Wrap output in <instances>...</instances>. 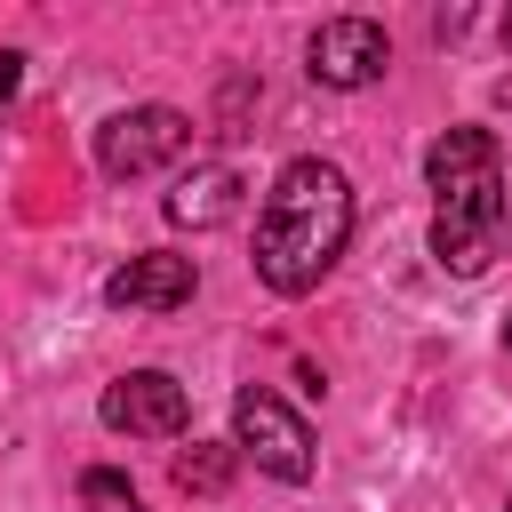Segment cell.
I'll use <instances>...</instances> for the list:
<instances>
[{
	"label": "cell",
	"mask_w": 512,
	"mask_h": 512,
	"mask_svg": "<svg viewBox=\"0 0 512 512\" xmlns=\"http://www.w3.org/2000/svg\"><path fill=\"white\" fill-rule=\"evenodd\" d=\"M496 32H504V48H512V16H504V24H496Z\"/></svg>",
	"instance_id": "obj_13"
},
{
	"label": "cell",
	"mask_w": 512,
	"mask_h": 512,
	"mask_svg": "<svg viewBox=\"0 0 512 512\" xmlns=\"http://www.w3.org/2000/svg\"><path fill=\"white\" fill-rule=\"evenodd\" d=\"M16 88H24V56H16V48H0V104H8Z\"/></svg>",
	"instance_id": "obj_12"
},
{
	"label": "cell",
	"mask_w": 512,
	"mask_h": 512,
	"mask_svg": "<svg viewBox=\"0 0 512 512\" xmlns=\"http://www.w3.org/2000/svg\"><path fill=\"white\" fill-rule=\"evenodd\" d=\"M160 216H168L176 232H216V224H232V216H240V168L192 160V168L176 176V192L160 200Z\"/></svg>",
	"instance_id": "obj_8"
},
{
	"label": "cell",
	"mask_w": 512,
	"mask_h": 512,
	"mask_svg": "<svg viewBox=\"0 0 512 512\" xmlns=\"http://www.w3.org/2000/svg\"><path fill=\"white\" fill-rule=\"evenodd\" d=\"M352 240V176L320 152L288 160L256 216V280L272 296H312Z\"/></svg>",
	"instance_id": "obj_1"
},
{
	"label": "cell",
	"mask_w": 512,
	"mask_h": 512,
	"mask_svg": "<svg viewBox=\"0 0 512 512\" xmlns=\"http://www.w3.org/2000/svg\"><path fill=\"white\" fill-rule=\"evenodd\" d=\"M80 504H88V512H144V496H136L128 472H112V464L80 472Z\"/></svg>",
	"instance_id": "obj_10"
},
{
	"label": "cell",
	"mask_w": 512,
	"mask_h": 512,
	"mask_svg": "<svg viewBox=\"0 0 512 512\" xmlns=\"http://www.w3.org/2000/svg\"><path fill=\"white\" fill-rule=\"evenodd\" d=\"M184 152H192V120H184L176 104H128V112H112V120L96 128V168H104L112 184L160 176V168H176Z\"/></svg>",
	"instance_id": "obj_4"
},
{
	"label": "cell",
	"mask_w": 512,
	"mask_h": 512,
	"mask_svg": "<svg viewBox=\"0 0 512 512\" xmlns=\"http://www.w3.org/2000/svg\"><path fill=\"white\" fill-rule=\"evenodd\" d=\"M384 64H392V40H384L376 16H328V24L304 40V72H312L320 88H336V96L384 80Z\"/></svg>",
	"instance_id": "obj_5"
},
{
	"label": "cell",
	"mask_w": 512,
	"mask_h": 512,
	"mask_svg": "<svg viewBox=\"0 0 512 512\" xmlns=\"http://www.w3.org/2000/svg\"><path fill=\"white\" fill-rule=\"evenodd\" d=\"M504 352H512V320H504Z\"/></svg>",
	"instance_id": "obj_14"
},
{
	"label": "cell",
	"mask_w": 512,
	"mask_h": 512,
	"mask_svg": "<svg viewBox=\"0 0 512 512\" xmlns=\"http://www.w3.org/2000/svg\"><path fill=\"white\" fill-rule=\"evenodd\" d=\"M232 448L256 456V472H272V480H288V488H304L312 464H320L312 424H304L280 392H264V384H240V392H232Z\"/></svg>",
	"instance_id": "obj_3"
},
{
	"label": "cell",
	"mask_w": 512,
	"mask_h": 512,
	"mask_svg": "<svg viewBox=\"0 0 512 512\" xmlns=\"http://www.w3.org/2000/svg\"><path fill=\"white\" fill-rule=\"evenodd\" d=\"M232 472H240V448H232V440H192V448L176 456V488H184V496H224Z\"/></svg>",
	"instance_id": "obj_9"
},
{
	"label": "cell",
	"mask_w": 512,
	"mask_h": 512,
	"mask_svg": "<svg viewBox=\"0 0 512 512\" xmlns=\"http://www.w3.org/2000/svg\"><path fill=\"white\" fill-rule=\"evenodd\" d=\"M192 288H200V264H192V256L144 248V256H128V264L104 280V304H112V312H176V304H192Z\"/></svg>",
	"instance_id": "obj_7"
},
{
	"label": "cell",
	"mask_w": 512,
	"mask_h": 512,
	"mask_svg": "<svg viewBox=\"0 0 512 512\" xmlns=\"http://www.w3.org/2000/svg\"><path fill=\"white\" fill-rule=\"evenodd\" d=\"M464 32H472V8H440L432 16V40H464Z\"/></svg>",
	"instance_id": "obj_11"
},
{
	"label": "cell",
	"mask_w": 512,
	"mask_h": 512,
	"mask_svg": "<svg viewBox=\"0 0 512 512\" xmlns=\"http://www.w3.org/2000/svg\"><path fill=\"white\" fill-rule=\"evenodd\" d=\"M504 512H512V496H504Z\"/></svg>",
	"instance_id": "obj_15"
},
{
	"label": "cell",
	"mask_w": 512,
	"mask_h": 512,
	"mask_svg": "<svg viewBox=\"0 0 512 512\" xmlns=\"http://www.w3.org/2000/svg\"><path fill=\"white\" fill-rule=\"evenodd\" d=\"M104 424L128 432V440H176L192 424V392L168 368H128V376L104 384Z\"/></svg>",
	"instance_id": "obj_6"
},
{
	"label": "cell",
	"mask_w": 512,
	"mask_h": 512,
	"mask_svg": "<svg viewBox=\"0 0 512 512\" xmlns=\"http://www.w3.org/2000/svg\"><path fill=\"white\" fill-rule=\"evenodd\" d=\"M424 176L440 192L432 208V264L456 272V280H480L488 256H496V232L512 216L504 200V152H496V128H440L432 152H424Z\"/></svg>",
	"instance_id": "obj_2"
}]
</instances>
